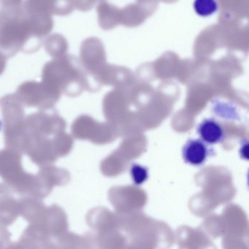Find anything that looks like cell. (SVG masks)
<instances>
[{
    "label": "cell",
    "instance_id": "20",
    "mask_svg": "<svg viewBox=\"0 0 249 249\" xmlns=\"http://www.w3.org/2000/svg\"><path fill=\"white\" fill-rule=\"evenodd\" d=\"M130 175L135 185H141L148 178V170L147 167L138 164H132Z\"/></svg>",
    "mask_w": 249,
    "mask_h": 249
},
{
    "label": "cell",
    "instance_id": "9",
    "mask_svg": "<svg viewBox=\"0 0 249 249\" xmlns=\"http://www.w3.org/2000/svg\"><path fill=\"white\" fill-rule=\"evenodd\" d=\"M94 246V236L91 233L80 235L68 231L49 239L42 249H93Z\"/></svg>",
    "mask_w": 249,
    "mask_h": 249
},
{
    "label": "cell",
    "instance_id": "25",
    "mask_svg": "<svg viewBox=\"0 0 249 249\" xmlns=\"http://www.w3.org/2000/svg\"><path fill=\"white\" fill-rule=\"evenodd\" d=\"M1 127H2V123L0 122V129H1Z\"/></svg>",
    "mask_w": 249,
    "mask_h": 249
},
{
    "label": "cell",
    "instance_id": "6",
    "mask_svg": "<svg viewBox=\"0 0 249 249\" xmlns=\"http://www.w3.org/2000/svg\"><path fill=\"white\" fill-rule=\"evenodd\" d=\"M15 95L23 107L50 110L57 103L61 94L43 82L26 81L17 88Z\"/></svg>",
    "mask_w": 249,
    "mask_h": 249
},
{
    "label": "cell",
    "instance_id": "13",
    "mask_svg": "<svg viewBox=\"0 0 249 249\" xmlns=\"http://www.w3.org/2000/svg\"><path fill=\"white\" fill-rule=\"evenodd\" d=\"M183 160L193 166H201L214 154L213 148L200 139H189L182 150Z\"/></svg>",
    "mask_w": 249,
    "mask_h": 249
},
{
    "label": "cell",
    "instance_id": "3",
    "mask_svg": "<svg viewBox=\"0 0 249 249\" xmlns=\"http://www.w3.org/2000/svg\"><path fill=\"white\" fill-rule=\"evenodd\" d=\"M42 82L51 88L69 97L76 96L81 91L83 77L78 60L75 56L67 53L56 58L44 65L42 72Z\"/></svg>",
    "mask_w": 249,
    "mask_h": 249
},
{
    "label": "cell",
    "instance_id": "15",
    "mask_svg": "<svg viewBox=\"0 0 249 249\" xmlns=\"http://www.w3.org/2000/svg\"><path fill=\"white\" fill-rule=\"evenodd\" d=\"M196 132L201 141L208 145L222 142L226 137L224 126L212 118L204 119L196 127Z\"/></svg>",
    "mask_w": 249,
    "mask_h": 249
},
{
    "label": "cell",
    "instance_id": "4",
    "mask_svg": "<svg viewBox=\"0 0 249 249\" xmlns=\"http://www.w3.org/2000/svg\"><path fill=\"white\" fill-rule=\"evenodd\" d=\"M3 122L4 137L6 148L22 155L25 129V113L15 94H7L0 100Z\"/></svg>",
    "mask_w": 249,
    "mask_h": 249
},
{
    "label": "cell",
    "instance_id": "19",
    "mask_svg": "<svg viewBox=\"0 0 249 249\" xmlns=\"http://www.w3.org/2000/svg\"><path fill=\"white\" fill-rule=\"evenodd\" d=\"M194 8L200 17H209L218 9L216 2L213 0H197L194 3Z\"/></svg>",
    "mask_w": 249,
    "mask_h": 249
},
{
    "label": "cell",
    "instance_id": "21",
    "mask_svg": "<svg viewBox=\"0 0 249 249\" xmlns=\"http://www.w3.org/2000/svg\"><path fill=\"white\" fill-rule=\"evenodd\" d=\"M154 245L146 240L141 239H132L129 245H126L124 249H154Z\"/></svg>",
    "mask_w": 249,
    "mask_h": 249
},
{
    "label": "cell",
    "instance_id": "14",
    "mask_svg": "<svg viewBox=\"0 0 249 249\" xmlns=\"http://www.w3.org/2000/svg\"><path fill=\"white\" fill-rule=\"evenodd\" d=\"M88 225L96 231V234L117 230L119 227L117 217L105 208L91 209L87 215Z\"/></svg>",
    "mask_w": 249,
    "mask_h": 249
},
{
    "label": "cell",
    "instance_id": "7",
    "mask_svg": "<svg viewBox=\"0 0 249 249\" xmlns=\"http://www.w3.org/2000/svg\"><path fill=\"white\" fill-rule=\"evenodd\" d=\"M30 225L40 229L49 238L57 237L69 231L68 215L57 204L46 207L38 221Z\"/></svg>",
    "mask_w": 249,
    "mask_h": 249
},
{
    "label": "cell",
    "instance_id": "23",
    "mask_svg": "<svg viewBox=\"0 0 249 249\" xmlns=\"http://www.w3.org/2000/svg\"><path fill=\"white\" fill-rule=\"evenodd\" d=\"M240 156L242 158L245 159V160H249V142L248 141H244L242 144L241 148L240 150Z\"/></svg>",
    "mask_w": 249,
    "mask_h": 249
},
{
    "label": "cell",
    "instance_id": "17",
    "mask_svg": "<svg viewBox=\"0 0 249 249\" xmlns=\"http://www.w3.org/2000/svg\"><path fill=\"white\" fill-rule=\"evenodd\" d=\"M18 204L19 215L28 221L29 224L37 222L47 207L40 199L29 196H21Z\"/></svg>",
    "mask_w": 249,
    "mask_h": 249
},
{
    "label": "cell",
    "instance_id": "16",
    "mask_svg": "<svg viewBox=\"0 0 249 249\" xmlns=\"http://www.w3.org/2000/svg\"><path fill=\"white\" fill-rule=\"evenodd\" d=\"M25 9L36 12L45 13L52 16L68 15L75 6L73 2L57 1V2H45V1H27L24 2Z\"/></svg>",
    "mask_w": 249,
    "mask_h": 249
},
{
    "label": "cell",
    "instance_id": "12",
    "mask_svg": "<svg viewBox=\"0 0 249 249\" xmlns=\"http://www.w3.org/2000/svg\"><path fill=\"white\" fill-rule=\"evenodd\" d=\"M179 249H216L202 230L181 227L177 230Z\"/></svg>",
    "mask_w": 249,
    "mask_h": 249
},
{
    "label": "cell",
    "instance_id": "8",
    "mask_svg": "<svg viewBox=\"0 0 249 249\" xmlns=\"http://www.w3.org/2000/svg\"><path fill=\"white\" fill-rule=\"evenodd\" d=\"M110 199L113 206L116 208L117 213H128L134 212V210L140 208L136 202L141 206L146 203V195L143 191L132 186L114 187L108 193Z\"/></svg>",
    "mask_w": 249,
    "mask_h": 249
},
{
    "label": "cell",
    "instance_id": "1",
    "mask_svg": "<svg viewBox=\"0 0 249 249\" xmlns=\"http://www.w3.org/2000/svg\"><path fill=\"white\" fill-rule=\"evenodd\" d=\"M53 27L49 14L27 11L21 1H0V52L7 58L37 52Z\"/></svg>",
    "mask_w": 249,
    "mask_h": 249
},
{
    "label": "cell",
    "instance_id": "2",
    "mask_svg": "<svg viewBox=\"0 0 249 249\" xmlns=\"http://www.w3.org/2000/svg\"><path fill=\"white\" fill-rule=\"evenodd\" d=\"M0 177L14 193L21 196L40 200L48 196L37 175L24 170L22 155L14 150H0Z\"/></svg>",
    "mask_w": 249,
    "mask_h": 249
},
{
    "label": "cell",
    "instance_id": "5",
    "mask_svg": "<svg viewBox=\"0 0 249 249\" xmlns=\"http://www.w3.org/2000/svg\"><path fill=\"white\" fill-rule=\"evenodd\" d=\"M66 128L67 122L53 109L39 110L26 116L22 152L26 142L51 141L65 132Z\"/></svg>",
    "mask_w": 249,
    "mask_h": 249
},
{
    "label": "cell",
    "instance_id": "18",
    "mask_svg": "<svg viewBox=\"0 0 249 249\" xmlns=\"http://www.w3.org/2000/svg\"><path fill=\"white\" fill-rule=\"evenodd\" d=\"M45 49L54 59L62 57L68 52V41L62 35L53 34L45 40Z\"/></svg>",
    "mask_w": 249,
    "mask_h": 249
},
{
    "label": "cell",
    "instance_id": "24",
    "mask_svg": "<svg viewBox=\"0 0 249 249\" xmlns=\"http://www.w3.org/2000/svg\"><path fill=\"white\" fill-rule=\"evenodd\" d=\"M7 65V57L0 52V75L3 73Z\"/></svg>",
    "mask_w": 249,
    "mask_h": 249
},
{
    "label": "cell",
    "instance_id": "10",
    "mask_svg": "<svg viewBox=\"0 0 249 249\" xmlns=\"http://www.w3.org/2000/svg\"><path fill=\"white\" fill-rule=\"evenodd\" d=\"M18 199L5 183H0V225H12L19 216Z\"/></svg>",
    "mask_w": 249,
    "mask_h": 249
},
{
    "label": "cell",
    "instance_id": "22",
    "mask_svg": "<svg viewBox=\"0 0 249 249\" xmlns=\"http://www.w3.org/2000/svg\"><path fill=\"white\" fill-rule=\"evenodd\" d=\"M11 233L7 227L0 225V249H7L11 243Z\"/></svg>",
    "mask_w": 249,
    "mask_h": 249
},
{
    "label": "cell",
    "instance_id": "11",
    "mask_svg": "<svg viewBox=\"0 0 249 249\" xmlns=\"http://www.w3.org/2000/svg\"><path fill=\"white\" fill-rule=\"evenodd\" d=\"M37 176L47 196L54 187L65 186L71 180V173L67 169L54 165L40 167Z\"/></svg>",
    "mask_w": 249,
    "mask_h": 249
}]
</instances>
